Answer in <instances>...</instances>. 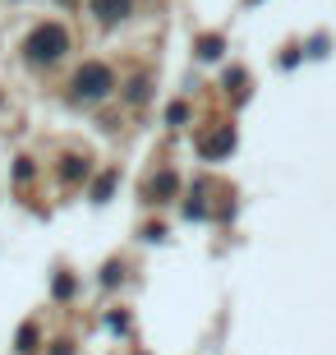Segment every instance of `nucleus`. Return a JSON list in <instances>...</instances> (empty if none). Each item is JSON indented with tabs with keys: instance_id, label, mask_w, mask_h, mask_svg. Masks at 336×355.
<instances>
[{
	"instance_id": "nucleus-2",
	"label": "nucleus",
	"mask_w": 336,
	"mask_h": 355,
	"mask_svg": "<svg viewBox=\"0 0 336 355\" xmlns=\"http://www.w3.org/2000/svg\"><path fill=\"white\" fill-rule=\"evenodd\" d=\"M74 92L78 97H106V92H111V69L106 65H83L74 74Z\"/></svg>"
},
{
	"instance_id": "nucleus-1",
	"label": "nucleus",
	"mask_w": 336,
	"mask_h": 355,
	"mask_svg": "<svg viewBox=\"0 0 336 355\" xmlns=\"http://www.w3.org/2000/svg\"><path fill=\"white\" fill-rule=\"evenodd\" d=\"M24 51L33 55V60H42V65H46V60H55L60 51H69V33L60 24H42V28H33V33H28Z\"/></svg>"
},
{
	"instance_id": "nucleus-3",
	"label": "nucleus",
	"mask_w": 336,
	"mask_h": 355,
	"mask_svg": "<svg viewBox=\"0 0 336 355\" xmlns=\"http://www.w3.org/2000/svg\"><path fill=\"white\" fill-rule=\"evenodd\" d=\"M130 5H134V0H92V14H97V19H106V24H116V19H125V14H130Z\"/></svg>"
}]
</instances>
